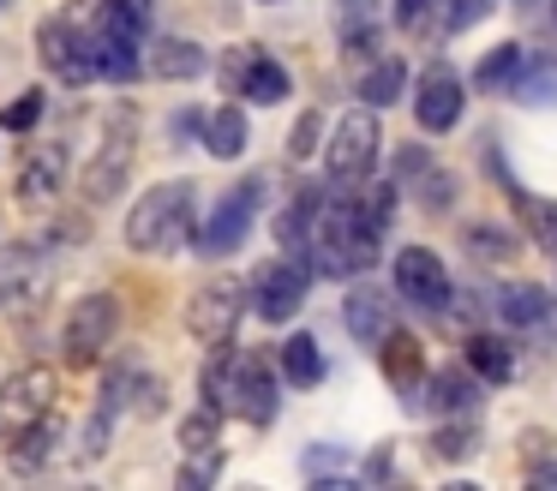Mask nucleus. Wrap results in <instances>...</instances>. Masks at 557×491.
Instances as JSON below:
<instances>
[{
	"label": "nucleus",
	"instance_id": "de8ad7c7",
	"mask_svg": "<svg viewBox=\"0 0 557 491\" xmlns=\"http://www.w3.org/2000/svg\"><path fill=\"white\" fill-rule=\"evenodd\" d=\"M85 7H97V0H85Z\"/></svg>",
	"mask_w": 557,
	"mask_h": 491
},
{
	"label": "nucleus",
	"instance_id": "09e8293b",
	"mask_svg": "<svg viewBox=\"0 0 557 491\" xmlns=\"http://www.w3.org/2000/svg\"><path fill=\"white\" fill-rule=\"evenodd\" d=\"M0 7H7V0H0Z\"/></svg>",
	"mask_w": 557,
	"mask_h": 491
},
{
	"label": "nucleus",
	"instance_id": "7c9ffc66",
	"mask_svg": "<svg viewBox=\"0 0 557 491\" xmlns=\"http://www.w3.org/2000/svg\"><path fill=\"white\" fill-rule=\"evenodd\" d=\"M473 450H480V431H473L461 414L444 419V426L432 431V455H437V462H468Z\"/></svg>",
	"mask_w": 557,
	"mask_h": 491
},
{
	"label": "nucleus",
	"instance_id": "4468645a",
	"mask_svg": "<svg viewBox=\"0 0 557 491\" xmlns=\"http://www.w3.org/2000/svg\"><path fill=\"white\" fill-rule=\"evenodd\" d=\"M377 366H384L389 390H396L401 402L420 407V390H425V347L413 342L408 330H389L384 342H377Z\"/></svg>",
	"mask_w": 557,
	"mask_h": 491
},
{
	"label": "nucleus",
	"instance_id": "7ed1b4c3",
	"mask_svg": "<svg viewBox=\"0 0 557 491\" xmlns=\"http://www.w3.org/2000/svg\"><path fill=\"white\" fill-rule=\"evenodd\" d=\"M377 150H384V126H377V108H348V114L336 120V132H330L324 144V168L336 186H360V180L377 174Z\"/></svg>",
	"mask_w": 557,
	"mask_h": 491
},
{
	"label": "nucleus",
	"instance_id": "aec40b11",
	"mask_svg": "<svg viewBox=\"0 0 557 491\" xmlns=\"http://www.w3.org/2000/svg\"><path fill=\"white\" fill-rule=\"evenodd\" d=\"M54 443H61V419L42 414V419H30V426H13L7 462H13L18 474H37V467H49V462H54Z\"/></svg>",
	"mask_w": 557,
	"mask_h": 491
},
{
	"label": "nucleus",
	"instance_id": "e433bc0d",
	"mask_svg": "<svg viewBox=\"0 0 557 491\" xmlns=\"http://www.w3.org/2000/svg\"><path fill=\"white\" fill-rule=\"evenodd\" d=\"M497 0H444V30H468V24L492 19Z\"/></svg>",
	"mask_w": 557,
	"mask_h": 491
},
{
	"label": "nucleus",
	"instance_id": "49530a36",
	"mask_svg": "<svg viewBox=\"0 0 557 491\" xmlns=\"http://www.w3.org/2000/svg\"><path fill=\"white\" fill-rule=\"evenodd\" d=\"M552 311H557V294H552Z\"/></svg>",
	"mask_w": 557,
	"mask_h": 491
},
{
	"label": "nucleus",
	"instance_id": "f3484780",
	"mask_svg": "<svg viewBox=\"0 0 557 491\" xmlns=\"http://www.w3.org/2000/svg\"><path fill=\"white\" fill-rule=\"evenodd\" d=\"M66 186V144H37V150L18 162V204H54Z\"/></svg>",
	"mask_w": 557,
	"mask_h": 491
},
{
	"label": "nucleus",
	"instance_id": "ea45409f",
	"mask_svg": "<svg viewBox=\"0 0 557 491\" xmlns=\"http://www.w3.org/2000/svg\"><path fill=\"white\" fill-rule=\"evenodd\" d=\"M425 12H437V0H396V24H401V30H420Z\"/></svg>",
	"mask_w": 557,
	"mask_h": 491
},
{
	"label": "nucleus",
	"instance_id": "dca6fc26",
	"mask_svg": "<svg viewBox=\"0 0 557 491\" xmlns=\"http://www.w3.org/2000/svg\"><path fill=\"white\" fill-rule=\"evenodd\" d=\"M473 402H480V378H473L468 359H456V366H444V371H425L420 407H432V414L456 419V414H473Z\"/></svg>",
	"mask_w": 557,
	"mask_h": 491
},
{
	"label": "nucleus",
	"instance_id": "79ce46f5",
	"mask_svg": "<svg viewBox=\"0 0 557 491\" xmlns=\"http://www.w3.org/2000/svg\"><path fill=\"white\" fill-rule=\"evenodd\" d=\"M366 479H389V450H377L372 462H366Z\"/></svg>",
	"mask_w": 557,
	"mask_h": 491
},
{
	"label": "nucleus",
	"instance_id": "6e6552de",
	"mask_svg": "<svg viewBox=\"0 0 557 491\" xmlns=\"http://www.w3.org/2000/svg\"><path fill=\"white\" fill-rule=\"evenodd\" d=\"M54 258L30 240H13V246L0 251V311H30L42 306V294L54 287Z\"/></svg>",
	"mask_w": 557,
	"mask_h": 491
},
{
	"label": "nucleus",
	"instance_id": "0eeeda50",
	"mask_svg": "<svg viewBox=\"0 0 557 491\" xmlns=\"http://www.w3.org/2000/svg\"><path fill=\"white\" fill-rule=\"evenodd\" d=\"M306 287H312V263H306L300 251H288V258L264 263V270L246 282V306L264 323H288L294 311L306 306Z\"/></svg>",
	"mask_w": 557,
	"mask_h": 491
},
{
	"label": "nucleus",
	"instance_id": "393cba45",
	"mask_svg": "<svg viewBox=\"0 0 557 491\" xmlns=\"http://www.w3.org/2000/svg\"><path fill=\"white\" fill-rule=\"evenodd\" d=\"M276 366H282V378H288L294 390H312V383H324V347H318V335L294 330L288 342L276 347Z\"/></svg>",
	"mask_w": 557,
	"mask_h": 491
},
{
	"label": "nucleus",
	"instance_id": "4c0bfd02",
	"mask_svg": "<svg viewBox=\"0 0 557 491\" xmlns=\"http://www.w3.org/2000/svg\"><path fill=\"white\" fill-rule=\"evenodd\" d=\"M425 168H432V150L408 138V144H401V150H396V174H401V180H420Z\"/></svg>",
	"mask_w": 557,
	"mask_h": 491
},
{
	"label": "nucleus",
	"instance_id": "f03ea898",
	"mask_svg": "<svg viewBox=\"0 0 557 491\" xmlns=\"http://www.w3.org/2000/svg\"><path fill=\"white\" fill-rule=\"evenodd\" d=\"M138 132H145L138 108H133V102H114V114L102 120L97 156H90V168L78 174V192H85V204H114V198L126 192V180H133V162H138Z\"/></svg>",
	"mask_w": 557,
	"mask_h": 491
},
{
	"label": "nucleus",
	"instance_id": "2eb2a0df",
	"mask_svg": "<svg viewBox=\"0 0 557 491\" xmlns=\"http://www.w3.org/2000/svg\"><path fill=\"white\" fill-rule=\"evenodd\" d=\"M342 323H348V335L360 347H377L389 330H396V318H389V294L372 282H354L348 299H342Z\"/></svg>",
	"mask_w": 557,
	"mask_h": 491
},
{
	"label": "nucleus",
	"instance_id": "a211bd4d",
	"mask_svg": "<svg viewBox=\"0 0 557 491\" xmlns=\"http://www.w3.org/2000/svg\"><path fill=\"white\" fill-rule=\"evenodd\" d=\"M145 72L162 84H186V78H198V72H210V54L198 42H186V36H162V42L145 48Z\"/></svg>",
	"mask_w": 557,
	"mask_h": 491
},
{
	"label": "nucleus",
	"instance_id": "c756f323",
	"mask_svg": "<svg viewBox=\"0 0 557 491\" xmlns=\"http://www.w3.org/2000/svg\"><path fill=\"white\" fill-rule=\"evenodd\" d=\"M509 96L528 102V108H557V66H552V60H533V66L516 78V90H509Z\"/></svg>",
	"mask_w": 557,
	"mask_h": 491
},
{
	"label": "nucleus",
	"instance_id": "c9c22d12",
	"mask_svg": "<svg viewBox=\"0 0 557 491\" xmlns=\"http://www.w3.org/2000/svg\"><path fill=\"white\" fill-rule=\"evenodd\" d=\"M252 54H258V48L252 42H240V48H228V54H222V90H228V96H240V84H246V72H252Z\"/></svg>",
	"mask_w": 557,
	"mask_h": 491
},
{
	"label": "nucleus",
	"instance_id": "bb28decb",
	"mask_svg": "<svg viewBox=\"0 0 557 491\" xmlns=\"http://www.w3.org/2000/svg\"><path fill=\"white\" fill-rule=\"evenodd\" d=\"M294 84H288V72H282V60H270L264 48L252 54V72H246V84H240V96L246 102H258V108H270V102H282Z\"/></svg>",
	"mask_w": 557,
	"mask_h": 491
},
{
	"label": "nucleus",
	"instance_id": "9d476101",
	"mask_svg": "<svg viewBox=\"0 0 557 491\" xmlns=\"http://www.w3.org/2000/svg\"><path fill=\"white\" fill-rule=\"evenodd\" d=\"M389 282H396V299H408V306H420V311H444L449 294H456L444 258H437L432 246H401L396 263H389Z\"/></svg>",
	"mask_w": 557,
	"mask_h": 491
},
{
	"label": "nucleus",
	"instance_id": "c03bdc74",
	"mask_svg": "<svg viewBox=\"0 0 557 491\" xmlns=\"http://www.w3.org/2000/svg\"><path fill=\"white\" fill-rule=\"evenodd\" d=\"M121 7H126V12H138V19L150 24V7H157V0H121Z\"/></svg>",
	"mask_w": 557,
	"mask_h": 491
},
{
	"label": "nucleus",
	"instance_id": "c85d7f7f",
	"mask_svg": "<svg viewBox=\"0 0 557 491\" xmlns=\"http://www.w3.org/2000/svg\"><path fill=\"white\" fill-rule=\"evenodd\" d=\"M461 246H468L473 263H485V270H504V263L516 258V240H509L504 228H492V222H473L468 234H461Z\"/></svg>",
	"mask_w": 557,
	"mask_h": 491
},
{
	"label": "nucleus",
	"instance_id": "58836bf2",
	"mask_svg": "<svg viewBox=\"0 0 557 491\" xmlns=\"http://www.w3.org/2000/svg\"><path fill=\"white\" fill-rule=\"evenodd\" d=\"M342 467H348L342 450H306V474L312 479H330V474H342Z\"/></svg>",
	"mask_w": 557,
	"mask_h": 491
},
{
	"label": "nucleus",
	"instance_id": "39448f33",
	"mask_svg": "<svg viewBox=\"0 0 557 491\" xmlns=\"http://www.w3.org/2000/svg\"><path fill=\"white\" fill-rule=\"evenodd\" d=\"M240 318H246V282L240 275H210V282L193 287V299H186V330H193L198 347L234 342Z\"/></svg>",
	"mask_w": 557,
	"mask_h": 491
},
{
	"label": "nucleus",
	"instance_id": "cd10ccee",
	"mask_svg": "<svg viewBox=\"0 0 557 491\" xmlns=\"http://www.w3.org/2000/svg\"><path fill=\"white\" fill-rule=\"evenodd\" d=\"M181 450L186 455H216L222 450V414H216V407H193V414H186L181 419Z\"/></svg>",
	"mask_w": 557,
	"mask_h": 491
},
{
	"label": "nucleus",
	"instance_id": "37998d69",
	"mask_svg": "<svg viewBox=\"0 0 557 491\" xmlns=\"http://www.w3.org/2000/svg\"><path fill=\"white\" fill-rule=\"evenodd\" d=\"M528 479H533V486H557V462H540Z\"/></svg>",
	"mask_w": 557,
	"mask_h": 491
},
{
	"label": "nucleus",
	"instance_id": "2f4dec72",
	"mask_svg": "<svg viewBox=\"0 0 557 491\" xmlns=\"http://www.w3.org/2000/svg\"><path fill=\"white\" fill-rule=\"evenodd\" d=\"M456 192H461V180L449 174V168H437V162L413 180V198H420V210H432V216H444L449 204H456Z\"/></svg>",
	"mask_w": 557,
	"mask_h": 491
},
{
	"label": "nucleus",
	"instance_id": "5701e85b",
	"mask_svg": "<svg viewBox=\"0 0 557 491\" xmlns=\"http://www.w3.org/2000/svg\"><path fill=\"white\" fill-rule=\"evenodd\" d=\"M461 359L473 366V378H480V383H509V378H516V347H509V335L473 330L468 342H461Z\"/></svg>",
	"mask_w": 557,
	"mask_h": 491
},
{
	"label": "nucleus",
	"instance_id": "ddd939ff",
	"mask_svg": "<svg viewBox=\"0 0 557 491\" xmlns=\"http://www.w3.org/2000/svg\"><path fill=\"white\" fill-rule=\"evenodd\" d=\"M54 395H61V383H54V366H25L7 378V390H0V426H30V419L54 414Z\"/></svg>",
	"mask_w": 557,
	"mask_h": 491
},
{
	"label": "nucleus",
	"instance_id": "423d86ee",
	"mask_svg": "<svg viewBox=\"0 0 557 491\" xmlns=\"http://www.w3.org/2000/svg\"><path fill=\"white\" fill-rule=\"evenodd\" d=\"M114 335H121V294L97 287V294L73 299L66 330H61V347H66V359H73V366H97V359L114 347Z\"/></svg>",
	"mask_w": 557,
	"mask_h": 491
},
{
	"label": "nucleus",
	"instance_id": "a878e982",
	"mask_svg": "<svg viewBox=\"0 0 557 491\" xmlns=\"http://www.w3.org/2000/svg\"><path fill=\"white\" fill-rule=\"evenodd\" d=\"M401 90H408V60L372 54V66L360 72V102H366V108H396Z\"/></svg>",
	"mask_w": 557,
	"mask_h": 491
},
{
	"label": "nucleus",
	"instance_id": "72a5a7b5",
	"mask_svg": "<svg viewBox=\"0 0 557 491\" xmlns=\"http://www.w3.org/2000/svg\"><path fill=\"white\" fill-rule=\"evenodd\" d=\"M126 407H133V414H145V419H157L162 407H169V383L145 378V371H138V378H126Z\"/></svg>",
	"mask_w": 557,
	"mask_h": 491
},
{
	"label": "nucleus",
	"instance_id": "9b49d317",
	"mask_svg": "<svg viewBox=\"0 0 557 491\" xmlns=\"http://www.w3.org/2000/svg\"><path fill=\"white\" fill-rule=\"evenodd\" d=\"M282 383L276 371H270L264 354H252V347H234V390H228V414H240L246 426H270L282 407Z\"/></svg>",
	"mask_w": 557,
	"mask_h": 491
},
{
	"label": "nucleus",
	"instance_id": "f704fd0d",
	"mask_svg": "<svg viewBox=\"0 0 557 491\" xmlns=\"http://www.w3.org/2000/svg\"><path fill=\"white\" fill-rule=\"evenodd\" d=\"M42 108H49V96H42V90H18L13 102L0 108V126H7V132H30L42 120Z\"/></svg>",
	"mask_w": 557,
	"mask_h": 491
},
{
	"label": "nucleus",
	"instance_id": "f8f14e48",
	"mask_svg": "<svg viewBox=\"0 0 557 491\" xmlns=\"http://www.w3.org/2000/svg\"><path fill=\"white\" fill-rule=\"evenodd\" d=\"M461 108H468V84H461V72L449 66H425V78L413 84V120H420V132H456L461 126Z\"/></svg>",
	"mask_w": 557,
	"mask_h": 491
},
{
	"label": "nucleus",
	"instance_id": "6ab92c4d",
	"mask_svg": "<svg viewBox=\"0 0 557 491\" xmlns=\"http://www.w3.org/2000/svg\"><path fill=\"white\" fill-rule=\"evenodd\" d=\"M497 318H504L509 330H545L557 311H552V294H545L540 282H504L497 287Z\"/></svg>",
	"mask_w": 557,
	"mask_h": 491
},
{
	"label": "nucleus",
	"instance_id": "4be33fe9",
	"mask_svg": "<svg viewBox=\"0 0 557 491\" xmlns=\"http://www.w3.org/2000/svg\"><path fill=\"white\" fill-rule=\"evenodd\" d=\"M528 66H533V60H528V48H521V42H497V48H485L480 66H473V90L509 96V90H516V78H521Z\"/></svg>",
	"mask_w": 557,
	"mask_h": 491
},
{
	"label": "nucleus",
	"instance_id": "a19ab883",
	"mask_svg": "<svg viewBox=\"0 0 557 491\" xmlns=\"http://www.w3.org/2000/svg\"><path fill=\"white\" fill-rule=\"evenodd\" d=\"M210 479H216V462H210V455H205V462L193 455V462L181 467V486H210Z\"/></svg>",
	"mask_w": 557,
	"mask_h": 491
},
{
	"label": "nucleus",
	"instance_id": "473e14b6",
	"mask_svg": "<svg viewBox=\"0 0 557 491\" xmlns=\"http://www.w3.org/2000/svg\"><path fill=\"white\" fill-rule=\"evenodd\" d=\"M318 144H324V114H318V108H306V114L294 120V132H288V162H312Z\"/></svg>",
	"mask_w": 557,
	"mask_h": 491
},
{
	"label": "nucleus",
	"instance_id": "a18cd8bd",
	"mask_svg": "<svg viewBox=\"0 0 557 491\" xmlns=\"http://www.w3.org/2000/svg\"><path fill=\"white\" fill-rule=\"evenodd\" d=\"M552 24H557V0H552Z\"/></svg>",
	"mask_w": 557,
	"mask_h": 491
},
{
	"label": "nucleus",
	"instance_id": "b1692460",
	"mask_svg": "<svg viewBox=\"0 0 557 491\" xmlns=\"http://www.w3.org/2000/svg\"><path fill=\"white\" fill-rule=\"evenodd\" d=\"M198 132H205V150L216 156V162L246 156V138H252V126H246V108H234V102L210 108V114L198 120Z\"/></svg>",
	"mask_w": 557,
	"mask_h": 491
},
{
	"label": "nucleus",
	"instance_id": "1a4fd4ad",
	"mask_svg": "<svg viewBox=\"0 0 557 491\" xmlns=\"http://www.w3.org/2000/svg\"><path fill=\"white\" fill-rule=\"evenodd\" d=\"M37 54H42V66H49L61 84H73V90H85V84L97 78L90 30H78L73 19H42L37 24Z\"/></svg>",
	"mask_w": 557,
	"mask_h": 491
},
{
	"label": "nucleus",
	"instance_id": "20e7f679",
	"mask_svg": "<svg viewBox=\"0 0 557 491\" xmlns=\"http://www.w3.org/2000/svg\"><path fill=\"white\" fill-rule=\"evenodd\" d=\"M258 198H264V180H246V186L222 192V204H210V216H198V228H193L198 258H228V251H240L252 222H258Z\"/></svg>",
	"mask_w": 557,
	"mask_h": 491
},
{
	"label": "nucleus",
	"instance_id": "f257e3e1",
	"mask_svg": "<svg viewBox=\"0 0 557 491\" xmlns=\"http://www.w3.org/2000/svg\"><path fill=\"white\" fill-rule=\"evenodd\" d=\"M193 228H198V186L193 180H157L126 210V246L138 258H174V251L193 246Z\"/></svg>",
	"mask_w": 557,
	"mask_h": 491
},
{
	"label": "nucleus",
	"instance_id": "412c9836",
	"mask_svg": "<svg viewBox=\"0 0 557 491\" xmlns=\"http://www.w3.org/2000/svg\"><path fill=\"white\" fill-rule=\"evenodd\" d=\"M497 186H504L509 198H516V216H521V222H528L533 246H540L545 258H557V204H552V198H540V192H528V186H521L516 174H504V180H497Z\"/></svg>",
	"mask_w": 557,
	"mask_h": 491
}]
</instances>
